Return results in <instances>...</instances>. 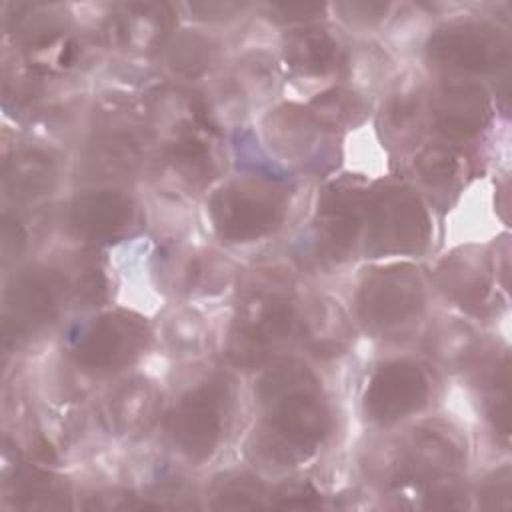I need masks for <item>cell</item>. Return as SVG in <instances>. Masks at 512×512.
Returning a JSON list of instances; mask_svg holds the SVG:
<instances>
[{
  "instance_id": "obj_1",
  "label": "cell",
  "mask_w": 512,
  "mask_h": 512,
  "mask_svg": "<svg viewBox=\"0 0 512 512\" xmlns=\"http://www.w3.org/2000/svg\"><path fill=\"white\" fill-rule=\"evenodd\" d=\"M266 446L282 458H302L322 442L330 414L314 374L302 364L270 370L258 386Z\"/></svg>"
},
{
  "instance_id": "obj_2",
  "label": "cell",
  "mask_w": 512,
  "mask_h": 512,
  "mask_svg": "<svg viewBox=\"0 0 512 512\" xmlns=\"http://www.w3.org/2000/svg\"><path fill=\"white\" fill-rule=\"evenodd\" d=\"M286 190L264 180H242L220 188L210 200V216L218 234L232 242H248L270 234L286 212Z\"/></svg>"
},
{
  "instance_id": "obj_3",
  "label": "cell",
  "mask_w": 512,
  "mask_h": 512,
  "mask_svg": "<svg viewBox=\"0 0 512 512\" xmlns=\"http://www.w3.org/2000/svg\"><path fill=\"white\" fill-rule=\"evenodd\" d=\"M228 406V384L210 380L176 402L166 416V430L186 456L204 460L220 444Z\"/></svg>"
},
{
  "instance_id": "obj_4",
  "label": "cell",
  "mask_w": 512,
  "mask_h": 512,
  "mask_svg": "<svg viewBox=\"0 0 512 512\" xmlns=\"http://www.w3.org/2000/svg\"><path fill=\"white\" fill-rule=\"evenodd\" d=\"M294 326L292 304L278 294L250 298L234 322L228 342L230 358L246 368L258 366L288 340Z\"/></svg>"
},
{
  "instance_id": "obj_5",
  "label": "cell",
  "mask_w": 512,
  "mask_h": 512,
  "mask_svg": "<svg viewBox=\"0 0 512 512\" xmlns=\"http://www.w3.org/2000/svg\"><path fill=\"white\" fill-rule=\"evenodd\" d=\"M366 224L368 240L380 252L420 250L430 234L422 202L404 186H392L372 196L368 200Z\"/></svg>"
},
{
  "instance_id": "obj_6",
  "label": "cell",
  "mask_w": 512,
  "mask_h": 512,
  "mask_svg": "<svg viewBox=\"0 0 512 512\" xmlns=\"http://www.w3.org/2000/svg\"><path fill=\"white\" fill-rule=\"evenodd\" d=\"M148 344L142 318L128 312H108L90 322L74 346L76 362L90 370H116L134 362Z\"/></svg>"
},
{
  "instance_id": "obj_7",
  "label": "cell",
  "mask_w": 512,
  "mask_h": 512,
  "mask_svg": "<svg viewBox=\"0 0 512 512\" xmlns=\"http://www.w3.org/2000/svg\"><path fill=\"white\" fill-rule=\"evenodd\" d=\"M428 54L446 68L488 72L508 60V40L490 26L454 24L432 34Z\"/></svg>"
},
{
  "instance_id": "obj_8",
  "label": "cell",
  "mask_w": 512,
  "mask_h": 512,
  "mask_svg": "<svg viewBox=\"0 0 512 512\" xmlns=\"http://www.w3.org/2000/svg\"><path fill=\"white\" fill-rule=\"evenodd\" d=\"M428 394V378L416 362L392 360L382 364L370 378L364 408L372 420L390 424L422 408Z\"/></svg>"
},
{
  "instance_id": "obj_9",
  "label": "cell",
  "mask_w": 512,
  "mask_h": 512,
  "mask_svg": "<svg viewBox=\"0 0 512 512\" xmlns=\"http://www.w3.org/2000/svg\"><path fill=\"white\" fill-rule=\"evenodd\" d=\"M360 316L372 326H394L422 306V282L412 266H390L374 272L360 290Z\"/></svg>"
},
{
  "instance_id": "obj_10",
  "label": "cell",
  "mask_w": 512,
  "mask_h": 512,
  "mask_svg": "<svg viewBox=\"0 0 512 512\" xmlns=\"http://www.w3.org/2000/svg\"><path fill=\"white\" fill-rule=\"evenodd\" d=\"M62 278L52 270L20 274L6 294V336H22L50 322L58 310Z\"/></svg>"
},
{
  "instance_id": "obj_11",
  "label": "cell",
  "mask_w": 512,
  "mask_h": 512,
  "mask_svg": "<svg viewBox=\"0 0 512 512\" xmlns=\"http://www.w3.org/2000/svg\"><path fill=\"white\" fill-rule=\"evenodd\" d=\"M132 202L114 190H96L78 196L66 214L68 228L84 240H112L132 222Z\"/></svg>"
},
{
  "instance_id": "obj_12",
  "label": "cell",
  "mask_w": 512,
  "mask_h": 512,
  "mask_svg": "<svg viewBox=\"0 0 512 512\" xmlns=\"http://www.w3.org/2000/svg\"><path fill=\"white\" fill-rule=\"evenodd\" d=\"M370 196L354 186L334 184L328 188L320 200L318 222L326 240L336 250H346L360 226L366 222Z\"/></svg>"
},
{
  "instance_id": "obj_13",
  "label": "cell",
  "mask_w": 512,
  "mask_h": 512,
  "mask_svg": "<svg viewBox=\"0 0 512 512\" xmlns=\"http://www.w3.org/2000/svg\"><path fill=\"white\" fill-rule=\"evenodd\" d=\"M434 114L438 128L444 134L452 138H468L476 134L488 118L486 96L474 86L444 88L434 102Z\"/></svg>"
},
{
  "instance_id": "obj_14",
  "label": "cell",
  "mask_w": 512,
  "mask_h": 512,
  "mask_svg": "<svg viewBox=\"0 0 512 512\" xmlns=\"http://www.w3.org/2000/svg\"><path fill=\"white\" fill-rule=\"evenodd\" d=\"M288 62L306 74H322L336 66L340 48L336 40L318 28L298 30L286 42Z\"/></svg>"
},
{
  "instance_id": "obj_15",
  "label": "cell",
  "mask_w": 512,
  "mask_h": 512,
  "mask_svg": "<svg viewBox=\"0 0 512 512\" xmlns=\"http://www.w3.org/2000/svg\"><path fill=\"white\" fill-rule=\"evenodd\" d=\"M168 24L170 12L166 4H128L118 32L128 42L138 40V46L148 48L162 40Z\"/></svg>"
},
{
  "instance_id": "obj_16",
  "label": "cell",
  "mask_w": 512,
  "mask_h": 512,
  "mask_svg": "<svg viewBox=\"0 0 512 512\" xmlns=\"http://www.w3.org/2000/svg\"><path fill=\"white\" fill-rule=\"evenodd\" d=\"M170 66L180 74H198L206 68L210 58L208 42L200 36H180L170 48Z\"/></svg>"
},
{
  "instance_id": "obj_17",
  "label": "cell",
  "mask_w": 512,
  "mask_h": 512,
  "mask_svg": "<svg viewBox=\"0 0 512 512\" xmlns=\"http://www.w3.org/2000/svg\"><path fill=\"white\" fill-rule=\"evenodd\" d=\"M418 170L428 182H444L448 180L456 170L454 156L444 148H428L418 158Z\"/></svg>"
},
{
  "instance_id": "obj_18",
  "label": "cell",
  "mask_w": 512,
  "mask_h": 512,
  "mask_svg": "<svg viewBox=\"0 0 512 512\" xmlns=\"http://www.w3.org/2000/svg\"><path fill=\"white\" fill-rule=\"evenodd\" d=\"M168 154L174 162L182 166L200 168L206 164L208 158V146L204 140H200L196 134H184L178 140H174L168 148Z\"/></svg>"
},
{
  "instance_id": "obj_19",
  "label": "cell",
  "mask_w": 512,
  "mask_h": 512,
  "mask_svg": "<svg viewBox=\"0 0 512 512\" xmlns=\"http://www.w3.org/2000/svg\"><path fill=\"white\" fill-rule=\"evenodd\" d=\"M272 506L276 508H318L320 496L312 486H288L272 494Z\"/></svg>"
},
{
  "instance_id": "obj_20",
  "label": "cell",
  "mask_w": 512,
  "mask_h": 512,
  "mask_svg": "<svg viewBox=\"0 0 512 512\" xmlns=\"http://www.w3.org/2000/svg\"><path fill=\"white\" fill-rule=\"evenodd\" d=\"M46 176H48V166L36 158H26L20 166H14V182L26 194H32V190H38L40 186H44Z\"/></svg>"
},
{
  "instance_id": "obj_21",
  "label": "cell",
  "mask_w": 512,
  "mask_h": 512,
  "mask_svg": "<svg viewBox=\"0 0 512 512\" xmlns=\"http://www.w3.org/2000/svg\"><path fill=\"white\" fill-rule=\"evenodd\" d=\"M324 6H312V4H282V6H272L274 14H280L278 18L290 20V22H302L308 18H316Z\"/></svg>"
}]
</instances>
